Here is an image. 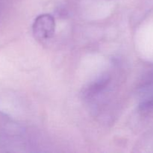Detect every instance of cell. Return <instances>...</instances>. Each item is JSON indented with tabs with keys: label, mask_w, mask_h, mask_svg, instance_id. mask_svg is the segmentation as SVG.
I'll return each instance as SVG.
<instances>
[{
	"label": "cell",
	"mask_w": 153,
	"mask_h": 153,
	"mask_svg": "<svg viewBox=\"0 0 153 153\" xmlns=\"http://www.w3.org/2000/svg\"><path fill=\"white\" fill-rule=\"evenodd\" d=\"M22 129L10 117L0 111V145L7 146L19 138Z\"/></svg>",
	"instance_id": "1"
},
{
	"label": "cell",
	"mask_w": 153,
	"mask_h": 153,
	"mask_svg": "<svg viewBox=\"0 0 153 153\" xmlns=\"http://www.w3.org/2000/svg\"><path fill=\"white\" fill-rule=\"evenodd\" d=\"M109 83V80L108 79H101L99 81L94 82V84L89 86V88L87 89L86 94L88 97H92V96L98 94L100 91H102L108 84Z\"/></svg>",
	"instance_id": "3"
},
{
	"label": "cell",
	"mask_w": 153,
	"mask_h": 153,
	"mask_svg": "<svg viewBox=\"0 0 153 153\" xmlns=\"http://www.w3.org/2000/svg\"><path fill=\"white\" fill-rule=\"evenodd\" d=\"M55 28V19L50 14L37 16L33 24V34L37 40H46L54 34Z\"/></svg>",
	"instance_id": "2"
}]
</instances>
